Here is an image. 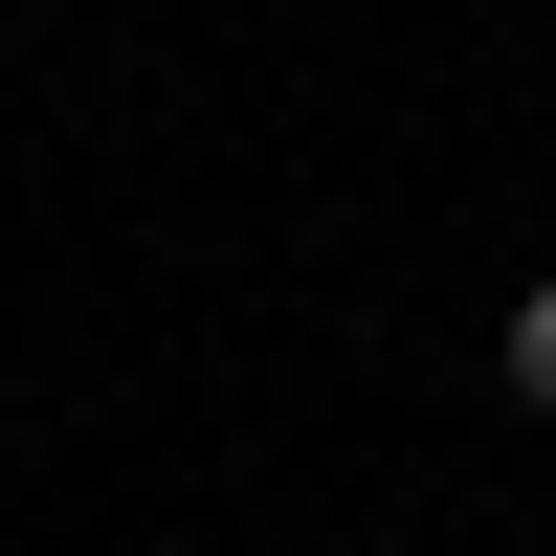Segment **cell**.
I'll return each instance as SVG.
<instances>
[{"mask_svg": "<svg viewBox=\"0 0 556 556\" xmlns=\"http://www.w3.org/2000/svg\"><path fill=\"white\" fill-rule=\"evenodd\" d=\"M490 356H513V401H534V424H556V267H534V290H513V334H490Z\"/></svg>", "mask_w": 556, "mask_h": 556, "instance_id": "6da1fadb", "label": "cell"}]
</instances>
